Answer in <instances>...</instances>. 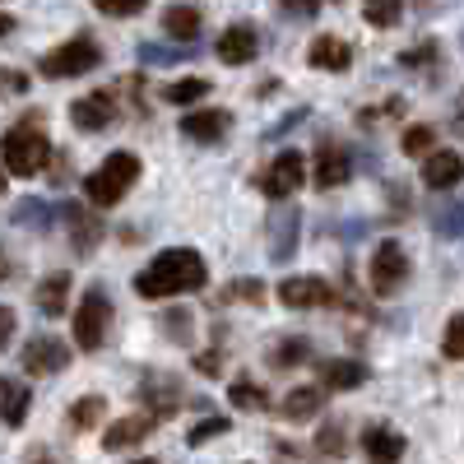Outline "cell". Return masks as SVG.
I'll list each match as a JSON object with an SVG mask.
<instances>
[{
    "label": "cell",
    "instance_id": "6da1fadb",
    "mask_svg": "<svg viewBox=\"0 0 464 464\" xmlns=\"http://www.w3.org/2000/svg\"><path fill=\"white\" fill-rule=\"evenodd\" d=\"M205 284H209V265H205L200 251H190V246L159 251L135 275V293L144 302H168V297H181V293H200Z\"/></svg>",
    "mask_w": 464,
    "mask_h": 464
},
{
    "label": "cell",
    "instance_id": "7a4b0ae2",
    "mask_svg": "<svg viewBox=\"0 0 464 464\" xmlns=\"http://www.w3.org/2000/svg\"><path fill=\"white\" fill-rule=\"evenodd\" d=\"M52 159V140L43 116H19V121L0 135V163H5L10 177H37Z\"/></svg>",
    "mask_w": 464,
    "mask_h": 464
},
{
    "label": "cell",
    "instance_id": "3957f363",
    "mask_svg": "<svg viewBox=\"0 0 464 464\" xmlns=\"http://www.w3.org/2000/svg\"><path fill=\"white\" fill-rule=\"evenodd\" d=\"M135 181H140V159H135L130 149H116V153H107V159H102V168H93L84 177V196H89V205L111 209V205H121L130 196Z\"/></svg>",
    "mask_w": 464,
    "mask_h": 464
},
{
    "label": "cell",
    "instance_id": "277c9868",
    "mask_svg": "<svg viewBox=\"0 0 464 464\" xmlns=\"http://www.w3.org/2000/svg\"><path fill=\"white\" fill-rule=\"evenodd\" d=\"M98 65H102V47L89 33H80V37H70V43H61L43 56V80H80V74H89Z\"/></svg>",
    "mask_w": 464,
    "mask_h": 464
},
{
    "label": "cell",
    "instance_id": "5b68a950",
    "mask_svg": "<svg viewBox=\"0 0 464 464\" xmlns=\"http://www.w3.org/2000/svg\"><path fill=\"white\" fill-rule=\"evenodd\" d=\"M111 302L102 288H89L80 297V306H74V343H80V353H98V348L107 343V330H111Z\"/></svg>",
    "mask_w": 464,
    "mask_h": 464
},
{
    "label": "cell",
    "instance_id": "8992f818",
    "mask_svg": "<svg viewBox=\"0 0 464 464\" xmlns=\"http://www.w3.org/2000/svg\"><path fill=\"white\" fill-rule=\"evenodd\" d=\"M409 275H413V265H409L404 242H395V237L376 242V256H372V269H367L372 293H376V297H395V293L409 284Z\"/></svg>",
    "mask_w": 464,
    "mask_h": 464
},
{
    "label": "cell",
    "instance_id": "52a82bcc",
    "mask_svg": "<svg viewBox=\"0 0 464 464\" xmlns=\"http://www.w3.org/2000/svg\"><path fill=\"white\" fill-rule=\"evenodd\" d=\"M135 400L163 422V418H172V413L186 404V385H181V376H172V372H149V376L135 385Z\"/></svg>",
    "mask_w": 464,
    "mask_h": 464
},
{
    "label": "cell",
    "instance_id": "ba28073f",
    "mask_svg": "<svg viewBox=\"0 0 464 464\" xmlns=\"http://www.w3.org/2000/svg\"><path fill=\"white\" fill-rule=\"evenodd\" d=\"M70 358H74V348H70L65 339H56V334H37V339L24 343L19 367H24L28 376H61V372L70 367Z\"/></svg>",
    "mask_w": 464,
    "mask_h": 464
},
{
    "label": "cell",
    "instance_id": "9c48e42d",
    "mask_svg": "<svg viewBox=\"0 0 464 464\" xmlns=\"http://www.w3.org/2000/svg\"><path fill=\"white\" fill-rule=\"evenodd\" d=\"M302 181H306V159H302V149H284V153H275V163L265 168L260 190H265L269 200H288L293 190H302Z\"/></svg>",
    "mask_w": 464,
    "mask_h": 464
},
{
    "label": "cell",
    "instance_id": "30bf717a",
    "mask_svg": "<svg viewBox=\"0 0 464 464\" xmlns=\"http://www.w3.org/2000/svg\"><path fill=\"white\" fill-rule=\"evenodd\" d=\"M279 302L288 312H321V306H339V293L316 275H293L279 284Z\"/></svg>",
    "mask_w": 464,
    "mask_h": 464
},
{
    "label": "cell",
    "instance_id": "8fae6325",
    "mask_svg": "<svg viewBox=\"0 0 464 464\" xmlns=\"http://www.w3.org/2000/svg\"><path fill=\"white\" fill-rule=\"evenodd\" d=\"M459 181H464V153H455V149H428L422 153V186L428 190L450 196Z\"/></svg>",
    "mask_w": 464,
    "mask_h": 464
},
{
    "label": "cell",
    "instance_id": "7c38bea8",
    "mask_svg": "<svg viewBox=\"0 0 464 464\" xmlns=\"http://www.w3.org/2000/svg\"><path fill=\"white\" fill-rule=\"evenodd\" d=\"M316 376H321L325 395H343V391H362L372 367L358 362V358H325V362H316Z\"/></svg>",
    "mask_w": 464,
    "mask_h": 464
},
{
    "label": "cell",
    "instance_id": "4fadbf2b",
    "mask_svg": "<svg viewBox=\"0 0 464 464\" xmlns=\"http://www.w3.org/2000/svg\"><path fill=\"white\" fill-rule=\"evenodd\" d=\"M404 450H409V441H404V432L391 428V422H367V428H362V455H367V464H400Z\"/></svg>",
    "mask_w": 464,
    "mask_h": 464
},
{
    "label": "cell",
    "instance_id": "5bb4252c",
    "mask_svg": "<svg viewBox=\"0 0 464 464\" xmlns=\"http://www.w3.org/2000/svg\"><path fill=\"white\" fill-rule=\"evenodd\" d=\"M116 107H121V102H116V93L102 89V93H89V98H74L70 102V121L80 126V130H89V135H98V130L111 126Z\"/></svg>",
    "mask_w": 464,
    "mask_h": 464
},
{
    "label": "cell",
    "instance_id": "9a60e30c",
    "mask_svg": "<svg viewBox=\"0 0 464 464\" xmlns=\"http://www.w3.org/2000/svg\"><path fill=\"white\" fill-rule=\"evenodd\" d=\"M227 130H232V116L223 107H196V111L181 116V135L190 144H218Z\"/></svg>",
    "mask_w": 464,
    "mask_h": 464
},
{
    "label": "cell",
    "instance_id": "2e32d148",
    "mask_svg": "<svg viewBox=\"0 0 464 464\" xmlns=\"http://www.w3.org/2000/svg\"><path fill=\"white\" fill-rule=\"evenodd\" d=\"M214 56H218L223 65H251V61L260 56V33H256L251 24H232V28H223Z\"/></svg>",
    "mask_w": 464,
    "mask_h": 464
},
{
    "label": "cell",
    "instance_id": "e0dca14e",
    "mask_svg": "<svg viewBox=\"0 0 464 464\" xmlns=\"http://www.w3.org/2000/svg\"><path fill=\"white\" fill-rule=\"evenodd\" d=\"M348 177H353V159H348V149L334 144V140H321L316 144V186L321 190H339Z\"/></svg>",
    "mask_w": 464,
    "mask_h": 464
},
{
    "label": "cell",
    "instance_id": "ac0fdd59",
    "mask_svg": "<svg viewBox=\"0 0 464 464\" xmlns=\"http://www.w3.org/2000/svg\"><path fill=\"white\" fill-rule=\"evenodd\" d=\"M153 428H159V418H153L149 409L144 413H126V418H116L111 428L102 432V450H130L144 437H153Z\"/></svg>",
    "mask_w": 464,
    "mask_h": 464
},
{
    "label": "cell",
    "instance_id": "d6986e66",
    "mask_svg": "<svg viewBox=\"0 0 464 464\" xmlns=\"http://www.w3.org/2000/svg\"><path fill=\"white\" fill-rule=\"evenodd\" d=\"M265 232H269V256H275L279 265H288V260H293V251H297L302 214H297L293 205H284V209H275V218L265 223Z\"/></svg>",
    "mask_w": 464,
    "mask_h": 464
},
{
    "label": "cell",
    "instance_id": "ffe728a7",
    "mask_svg": "<svg viewBox=\"0 0 464 464\" xmlns=\"http://www.w3.org/2000/svg\"><path fill=\"white\" fill-rule=\"evenodd\" d=\"M306 65L312 70H330V74H343L348 65H353V47L343 43V37L334 33H321L312 47H306Z\"/></svg>",
    "mask_w": 464,
    "mask_h": 464
},
{
    "label": "cell",
    "instance_id": "44dd1931",
    "mask_svg": "<svg viewBox=\"0 0 464 464\" xmlns=\"http://www.w3.org/2000/svg\"><path fill=\"white\" fill-rule=\"evenodd\" d=\"M61 218L70 223V242H74V251H80V256H89L98 242H102V223L84 209V205H61Z\"/></svg>",
    "mask_w": 464,
    "mask_h": 464
},
{
    "label": "cell",
    "instance_id": "7402d4cb",
    "mask_svg": "<svg viewBox=\"0 0 464 464\" xmlns=\"http://www.w3.org/2000/svg\"><path fill=\"white\" fill-rule=\"evenodd\" d=\"M28 409H33L28 385L14 381V376H0V422H5V428H24Z\"/></svg>",
    "mask_w": 464,
    "mask_h": 464
},
{
    "label": "cell",
    "instance_id": "603a6c76",
    "mask_svg": "<svg viewBox=\"0 0 464 464\" xmlns=\"http://www.w3.org/2000/svg\"><path fill=\"white\" fill-rule=\"evenodd\" d=\"M200 28H205V14H200L196 5H168V10H163V33H168V37H177L181 47L196 43Z\"/></svg>",
    "mask_w": 464,
    "mask_h": 464
},
{
    "label": "cell",
    "instance_id": "cb8c5ba5",
    "mask_svg": "<svg viewBox=\"0 0 464 464\" xmlns=\"http://www.w3.org/2000/svg\"><path fill=\"white\" fill-rule=\"evenodd\" d=\"M321 404H325V391H321V385H297V391L284 395L279 418H288V422H306V418H316V413H321Z\"/></svg>",
    "mask_w": 464,
    "mask_h": 464
},
{
    "label": "cell",
    "instance_id": "d4e9b609",
    "mask_svg": "<svg viewBox=\"0 0 464 464\" xmlns=\"http://www.w3.org/2000/svg\"><path fill=\"white\" fill-rule=\"evenodd\" d=\"M33 302H37L43 316H65V302H70V275L65 269H56V275H47L43 284H37Z\"/></svg>",
    "mask_w": 464,
    "mask_h": 464
},
{
    "label": "cell",
    "instance_id": "484cf974",
    "mask_svg": "<svg viewBox=\"0 0 464 464\" xmlns=\"http://www.w3.org/2000/svg\"><path fill=\"white\" fill-rule=\"evenodd\" d=\"M306 358H312V339H302V334H279V343L269 348V367H279V372L302 367Z\"/></svg>",
    "mask_w": 464,
    "mask_h": 464
},
{
    "label": "cell",
    "instance_id": "4316f807",
    "mask_svg": "<svg viewBox=\"0 0 464 464\" xmlns=\"http://www.w3.org/2000/svg\"><path fill=\"white\" fill-rule=\"evenodd\" d=\"M102 413H107V400L102 395H84V400L70 404L65 422H70V432H93L98 422H102Z\"/></svg>",
    "mask_w": 464,
    "mask_h": 464
},
{
    "label": "cell",
    "instance_id": "83f0119b",
    "mask_svg": "<svg viewBox=\"0 0 464 464\" xmlns=\"http://www.w3.org/2000/svg\"><path fill=\"white\" fill-rule=\"evenodd\" d=\"M227 404H232V409H246V413H265V409H269V395H265V385L237 376V381L227 385Z\"/></svg>",
    "mask_w": 464,
    "mask_h": 464
},
{
    "label": "cell",
    "instance_id": "f1b7e54d",
    "mask_svg": "<svg viewBox=\"0 0 464 464\" xmlns=\"http://www.w3.org/2000/svg\"><path fill=\"white\" fill-rule=\"evenodd\" d=\"M200 98H209V80H200V74H190V80H177L163 89V102L172 107H196Z\"/></svg>",
    "mask_w": 464,
    "mask_h": 464
},
{
    "label": "cell",
    "instance_id": "f546056e",
    "mask_svg": "<svg viewBox=\"0 0 464 464\" xmlns=\"http://www.w3.org/2000/svg\"><path fill=\"white\" fill-rule=\"evenodd\" d=\"M432 227L437 237H464V200H441L432 209Z\"/></svg>",
    "mask_w": 464,
    "mask_h": 464
},
{
    "label": "cell",
    "instance_id": "4dcf8cb0",
    "mask_svg": "<svg viewBox=\"0 0 464 464\" xmlns=\"http://www.w3.org/2000/svg\"><path fill=\"white\" fill-rule=\"evenodd\" d=\"M265 297H269L265 279H232V284L218 293V302H242V306H265Z\"/></svg>",
    "mask_w": 464,
    "mask_h": 464
},
{
    "label": "cell",
    "instance_id": "1f68e13d",
    "mask_svg": "<svg viewBox=\"0 0 464 464\" xmlns=\"http://www.w3.org/2000/svg\"><path fill=\"white\" fill-rule=\"evenodd\" d=\"M362 19H367L372 28H395V24L404 19V0H367Z\"/></svg>",
    "mask_w": 464,
    "mask_h": 464
},
{
    "label": "cell",
    "instance_id": "d6a6232c",
    "mask_svg": "<svg viewBox=\"0 0 464 464\" xmlns=\"http://www.w3.org/2000/svg\"><path fill=\"white\" fill-rule=\"evenodd\" d=\"M232 428V422H227V413H209V418H200L196 422V428H190V437H186V446L190 450H196V446H205V441H214V437H223Z\"/></svg>",
    "mask_w": 464,
    "mask_h": 464
},
{
    "label": "cell",
    "instance_id": "836d02e7",
    "mask_svg": "<svg viewBox=\"0 0 464 464\" xmlns=\"http://www.w3.org/2000/svg\"><path fill=\"white\" fill-rule=\"evenodd\" d=\"M441 353H446L450 362H464V312L446 321V330H441Z\"/></svg>",
    "mask_w": 464,
    "mask_h": 464
},
{
    "label": "cell",
    "instance_id": "e575fe53",
    "mask_svg": "<svg viewBox=\"0 0 464 464\" xmlns=\"http://www.w3.org/2000/svg\"><path fill=\"white\" fill-rule=\"evenodd\" d=\"M159 321H163V334H168L172 343H190V330H196V325H190L186 306H172V312H163Z\"/></svg>",
    "mask_w": 464,
    "mask_h": 464
},
{
    "label": "cell",
    "instance_id": "d590c367",
    "mask_svg": "<svg viewBox=\"0 0 464 464\" xmlns=\"http://www.w3.org/2000/svg\"><path fill=\"white\" fill-rule=\"evenodd\" d=\"M400 149L409 153H428V149H437V126H409L404 135H400Z\"/></svg>",
    "mask_w": 464,
    "mask_h": 464
},
{
    "label": "cell",
    "instance_id": "8d00e7d4",
    "mask_svg": "<svg viewBox=\"0 0 464 464\" xmlns=\"http://www.w3.org/2000/svg\"><path fill=\"white\" fill-rule=\"evenodd\" d=\"M56 218V209L52 205H43V200H19L14 205V223H33V227H47Z\"/></svg>",
    "mask_w": 464,
    "mask_h": 464
},
{
    "label": "cell",
    "instance_id": "74e56055",
    "mask_svg": "<svg viewBox=\"0 0 464 464\" xmlns=\"http://www.w3.org/2000/svg\"><path fill=\"white\" fill-rule=\"evenodd\" d=\"M316 450L325 455V459H339L343 455V422H325V428H321V437H316Z\"/></svg>",
    "mask_w": 464,
    "mask_h": 464
},
{
    "label": "cell",
    "instance_id": "f35d334b",
    "mask_svg": "<svg viewBox=\"0 0 464 464\" xmlns=\"http://www.w3.org/2000/svg\"><path fill=\"white\" fill-rule=\"evenodd\" d=\"M437 56H441V47H437V43H422V47L400 52V65H404V70H428V65H437Z\"/></svg>",
    "mask_w": 464,
    "mask_h": 464
},
{
    "label": "cell",
    "instance_id": "ab89813d",
    "mask_svg": "<svg viewBox=\"0 0 464 464\" xmlns=\"http://www.w3.org/2000/svg\"><path fill=\"white\" fill-rule=\"evenodd\" d=\"M144 5H149V0H93V10L107 14V19H130V14H140Z\"/></svg>",
    "mask_w": 464,
    "mask_h": 464
},
{
    "label": "cell",
    "instance_id": "60d3db41",
    "mask_svg": "<svg viewBox=\"0 0 464 464\" xmlns=\"http://www.w3.org/2000/svg\"><path fill=\"white\" fill-rule=\"evenodd\" d=\"M391 111H404V98H385L381 107H362V111H358V126H367V130H372V126H381Z\"/></svg>",
    "mask_w": 464,
    "mask_h": 464
},
{
    "label": "cell",
    "instance_id": "b9f144b4",
    "mask_svg": "<svg viewBox=\"0 0 464 464\" xmlns=\"http://www.w3.org/2000/svg\"><path fill=\"white\" fill-rule=\"evenodd\" d=\"M28 93V74L24 70H0V98H19Z\"/></svg>",
    "mask_w": 464,
    "mask_h": 464
},
{
    "label": "cell",
    "instance_id": "7bdbcfd3",
    "mask_svg": "<svg viewBox=\"0 0 464 464\" xmlns=\"http://www.w3.org/2000/svg\"><path fill=\"white\" fill-rule=\"evenodd\" d=\"M284 5V14H293V19H316L321 14V0H279Z\"/></svg>",
    "mask_w": 464,
    "mask_h": 464
},
{
    "label": "cell",
    "instance_id": "ee69618b",
    "mask_svg": "<svg viewBox=\"0 0 464 464\" xmlns=\"http://www.w3.org/2000/svg\"><path fill=\"white\" fill-rule=\"evenodd\" d=\"M177 56H181V52L153 47V43H144V47H140V61H144V65H168V61H177Z\"/></svg>",
    "mask_w": 464,
    "mask_h": 464
},
{
    "label": "cell",
    "instance_id": "f6af8a7d",
    "mask_svg": "<svg viewBox=\"0 0 464 464\" xmlns=\"http://www.w3.org/2000/svg\"><path fill=\"white\" fill-rule=\"evenodd\" d=\"M14 325H19V316L10 312V306H0V348L10 343V334H14Z\"/></svg>",
    "mask_w": 464,
    "mask_h": 464
},
{
    "label": "cell",
    "instance_id": "bcb514c9",
    "mask_svg": "<svg viewBox=\"0 0 464 464\" xmlns=\"http://www.w3.org/2000/svg\"><path fill=\"white\" fill-rule=\"evenodd\" d=\"M28 464H61V459H56L52 450H33V455H28Z\"/></svg>",
    "mask_w": 464,
    "mask_h": 464
},
{
    "label": "cell",
    "instance_id": "7dc6e473",
    "mask_svg": "<svg viewBox=\"0 0 464 464\" xmlns=\"http://www.w3.org/2000/svg\"><path fill=\"white\" fill-rule=\"evenodd\" d=\"M10 33H14V19H10V14H0V37H10Z\"/></svg>",
    "mask_w": 464,
    "mask_h": 464
},
{
    "label": "cell",
    "instance_id": "c3c4849f",
    "mask_svg": "<svg viewBox=\"0 0 464 464\" xmlns=\"http://www.w3.org/2000/svg\"><path fill=\"white\" fill-rule=\"evenodd\" d=\"M135 464H159V459H135Z\"/></svg>",
    "mask_w": 464,
    "mask_h": 464
},
{
    "label": "cell",
    "instance_id": "681fc988",
    "mask_svg": "<svg viewBox=\"0 0 464 464\" xmlns=\"http://www.w3.org/2000/svg\"><path fill=\"white\" fill-rule=\"evenodd\" d=\"M0 190H5V172H0Z\"/></svg>",
    "mask_w": 464,
    "mask_h": 464
},
{
    "label": "cell",
    "instance_id": "f907efd6",
    "mask_svg": "<svg viewBox=\"0 0 464 464\" xmlns=\"http://www.w3.org/2000/svg\"><path fill=\"white\" fill-rule=\"evenodd\" d=\"M459 47H464V33H459Z\"/></svg>",
    "mask_w": 464,
    "mask_h": 464
}]
</instances>
